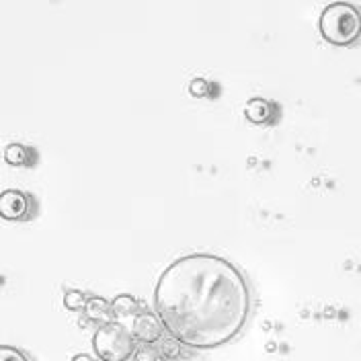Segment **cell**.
I'll return each mask as SVG.
<instances>
[{"mask_svg": "<svg viewBox=\"0 0 361 361\" xmlns=\"http://www.w3.org/2000/svg\"><path fill=\"white\" fill-rule=\"evenodd\" d=\"M154 310L180 345L218 349L238 337L250 316L245 273L224 257L191 252L160 273Z\"/></svg>", "mask_w": 361, "mask_h": 361, "instance_id": "1", "label": "cell"}, {"mask_svg": "<svg viewBox=\"0 0 361 361\" xmlns=\"http://www.w3.org/2000/svg\"><path fill=\"white\" fill-rule=\"evenodd\" d=\"M318 31L324 42L337 47H349L361 39V11L345 0L331 2L322 8Z\"/></svg>", "mask_w": 361, "mask_h": 361, "instance_id": "2", "label": "cell"}, {"mask_svg": "<svg viewBox=\"0 0 361 361\" xmlns=\"http://www.w3.org/2000/svg\"><path fill=\"white\" fill-rule=\"evenodd\" d=\"M92 349L101 361H128L135 353V337L119 322H105L92 337Z\"/></svg>", "mask_w": 361, "mask_h": 361, "instance_id": "3", "label": "cell"}, {"mask_svg": "<svg viewBox=\"0 0 361 361\" xmlns=\"http://www.w3.org/2000/svg\"><path fill=\"white\" fill-rule=\"evenodd\" d=\"M33 197L19 189H6L0 195V216L8 222H25L33 216Z\"/></svg>", "mask_w": 361, "mask_h": 361, "instance_id": "4", "label": "cell"}, {"mask_svg": "<svg viewBox=\"0 0 361 361\" xmlns=\"http://www.w3.org/2000/svg\"><path fill=\"white\" fill-rule=\"evenodd\" d=\"M162 322L158 314H152V312H142V314L135 316L134 326H132V333L134 337L140 341V343H146V345H152L162 338Z\"/></svg>", "mask_w": 361, "mask_h": 361, "instance_id": "5", "label": "cell"}, {"mask_svg": "<svg viewBox=\"0 0 361 361\" xmlns=\"http://www.w3.org/2000/svg\"><path fill=\"white\" fill-rule=\"evenodd\" d=\"M277 105L271 103L267 99L255 97L245 105V117L255 126H265V123H273L277 119Z\"/></svg>", "mask_w": 361, "mask_h": 361, "instance_id": "6", "label": "cell"}, {"mask_svg": "<svg viewBox=\"0 0 361 361\" xmlns=\"http://www.w3.org/2000/svg\"><path fill=\"white\" fill-rule=\"evenodd\" d=\"M4 160L11 166H31L35 162V152L25 144H8L4 148Z\"/></svg>", "mask_w": 361, "mask_h": 361, "instance_id": "7", "label": "cell"}, {"mask_svg": "<svg viewBox=\"0 0 361 361\" xmlns=\"http://www.w3.org/2000/svg\"><path fill=\"white\" fill-rule=\"evenodd\" d=\"M140 310V302L135 300L134 295H117L111 302V314L117 316V318H123V316L135 314Z\"/></svg>", "mask_w": 361, "mask_h": 361, "instance_id": "8", "label": "cell"}, {"mask_svg": "<svg viewBox=\"0 0 361 361\" xmlns=\"http://www.w3.org/2000/svg\"><path fill=\"white\" fill-rule=\"evenodd\" d=\"M85 314L90 320H107L111 314V304L105 298H89Z\"/></svg>", "mask_w": 361, "mask_h": 361, "instance_id": "9", "label": "cell"}, {"mask_svg": "<svg viewBox=\"0 0 361 361\" xmlns=\"http://www.w3.org/2000/svg\"><path fill=\"white\" fill-rule=\"evenodd\" d=\"M87 302H89V298L78 290H68L64 293V306L68 310H82V308H87Z\"/></svg>", "mask_w": 361, "mask_h": 361, "instance_id": "10", "label": "cell"}, {"mask_svg": "<svg viewBox=\"0 0 361 361\" xmlns=\"http://www.w3.org/2000/svg\"><path fill=\"white\" fill-rule=\"evenodd\" d=\"M189 92L191 97H197V99H205L212 94V82L205 80V78H193L189 82Z\"/></svg>", "mask_w": 361, "mask_h": 361, "instance_id": "11", "label": "cell"}, {"mask_svg": "<svg viewBox=\"0 0 361 361\" xmlns=\"http://www.w3.org/2000/svg\"><path fill=\"white\" fill-rule=\"evenodd\" d=\"M171 337V335H169ZM160 353L164 355V360H177L180 355V343L177 338H166V341H162V345H160Z\"/></svg>", "mask_w": 361, "mask_h": 361, "instance_id": "12", "label": "cell"}, {"mask_svg": "<svg viewBox=\"0 0 361 361\" xmlns=\"http://www.w3.org/2000/svg\"><path fill=\"white\" fill-rule=\"evenodd\" d=\"M0 361H31L21 349L11 347V345H2L0 347Z\"/></svg>", "mask_w": 361, "mask_h": 361, "instance_id": "13", "label": "cell"}, {"mask_svg": "<svg viewBox=\"0 0 361 361\" xmlns=\"http://www.w3.org/2000/svg\"><path fill=\"white\" fill-rule=\"evenodd\" d=\"M135 361H166V360H164V355L160 353V349L146 345V347H142V349L135 353Z\"/></svg>", "mask_w": 361, "mask_h": 361, "instance_id": "14", "label": "cell"}, {"mask_svg": "<svg viewBox=\"0 0 361 361\" xmlns=\"http://www.w3.org/2000/svg\"><path fill=\"white\" fill-rule=\"evenodd\" d=\"M70 361H94L90 355H87V353H78V355H74Z\"/></svg>", "mask_w": 361, "mask_h": 361, "instance_id": "15", "label": "cell"}]
</instances>
